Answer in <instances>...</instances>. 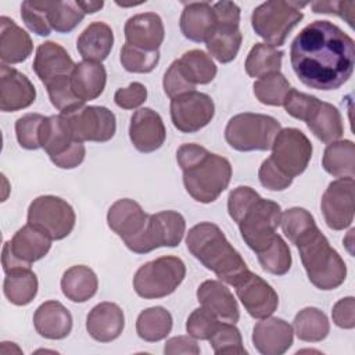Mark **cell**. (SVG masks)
I'll return each mask as SVG.
<instances>
[{
  "instance_id": "cell-1",
  "label": "cell",
  "mask_w": 355,
  "mask_h": 355,
  "mask_svg": "<svg viewBox=\"0 0 355 355\" xmlns=\"http://www.w3.org/2000/svg\"><path fill=\"white\" fill-rule=\"evenodd\" d=\"M290 62L297 78L311 89L336 90L352 75L354 39L330 21H313L294 37Z\"/></svg>"
},
{
  "instance_id": "cell-2",
  "label": "cell",
  "mask_w": 355,
  "mask_h": 355,
  "mask_svg": "<svg viewBox=\"0 0 355 355\" xmlns=\"http://www.w3.org/2000/svg\"><path fill=\"white\" fill-rule=\"evenodd\" d=\"M176 161L183 171L186 191L201 204L214 202L230 183L229 159L209 153L200 144H182L176 151Z\"/></svg>"
},
{
  "instance_id": "cell-3",
  "label": "cell",
  "mask_w": 355,
  "mask_h": 355,
  "mask_svg": "<svg viewBox=\"0 0 355 355\" xmlns=\"http://www.w3.org/2000/svg\"><path fill=\"white\" fill-rule=\"evenodd\" d=\"M187 250L222 282L236 286L250 270L220 227L211 222L194 225L186 237Z\"/></svg>"
},
{
  "instance_id": "cell-4",
  "label": "cell",
  "mask_w": 355,
  "mask_h": 355,
  "mask_svg": "<svg viewBox=\"0 0 355 355\" xmlns=\"http://www.w3.org/2000/svg\"><path fill=\"white\" fill-rule=\"evenodd\" d=\"M293 244L298 248L308 279L316 288L327 291L344 283L347 277L345 262L315 222L301 232Z\"/></svg>"
},
{
  "instance_id": "cell-5",
  "label": "cell",
  "mask_w": 355,
  "mask_h": 355,
  "mask_svg": "<svg viewBox=\"0 0 355 355\" xmlns=\"http://www.w3.org/2000/svg\"><path fill=\"white\" fill-rule=\"evenodd\" d=\"M308 3L273 0L254 8L251 25L255 33L273 47L283 46L290 32L304 18L302 8Z\"/></svg>"
},
{
  "instance_id": "cell-6",
  "label": "cell",
  "mask_w": 355,
  "mask_h": 355,
  "mask_svg": "<svg viewBox=\"0 0 355 355\" xmlns=\"http://www.w3.org/2000/svg\"><path fill=\"white\" fill-rule=\"evenodd\" d=\"M280 129V122L270 115L243 112L229 119L225 139L237 151H266Z\"/></svg>"
},
{
  "instance_id": "cell-7",
  "label": "cell",
  "mask_w": 355,
  "mask_h": 355,
  "mask_svg": "<svg viewBox=\"0 0 355 355\" xmlns=\"http://www.w3.org/2000/svg\"><path fill=\"white\" fill-rule=\"evenodd\" d=\"M186 276L184 262L173 255L159 257L141 265L133 277L136 294L146 300L172 294Z\"/></svg>"
},
{
  "instance_id": "cell-8",
  "label": "cell",
  "mask_w": 355,
  "mask_h": 355,
  "mask_svg": "<svg viewBox=\"0 0 355 355\" xmlns=\"http://www.w3.org/2000/svg\"><path fill=\"white\" fill-rule=\"evenodd\" d=\"M42 148L61 169H73L85 159V146L78 141L64 114L46 116L42 128Z\"/></svg>"
},
{
  "instance_id": "cell-9",
  "label": "cell",
  "mask_w": 355,
  "mask_h": 355,
  "mask_svg": "<svg viewBox=\"0 0 355 355\" xmlns=\"http://www.w3.org/2000/svg\"><path fill=\"white\" fill-rule=\"evenodd\" d=\"M280 205L259 196L241 215L237 226L245 244L258 254L277 236L276 229L280 225Z\"/></svg>"
},
{
  "instance_id": "cell-10",
  "label": "cell",
  "mask_w": 355,
  "mask_h": 355,
  "mask_svg": "<svg viewBox=\"0 0 355 355\" xmlns=\"http://www.w3.org/2000/svg\"><path fill=\"white\" fill-rule=\"evenodd\" d=\"M216 14V29L205 43L209 54L222 64L233 61L241 47L240 7L233 1H218L212 4Z\"/></svg>"
},
{
  "instance_id": "cell-11",
  "label": "cell",
  "mask_w": 355,
  "mask_h": 355,
  "mask_svg": "<svg viewBox=\"0 0 355 355\" xmlns=\"http://www.w3.org/2000/svg\"><path fill=\"white\" fill-rule=\"evenodd\" d=\"M76 215L69 202L57 196H39L28 208V223L35 225L50 236L62 240L73 230Z\"/></svg>"
},
{
  "instance_id": "cell-12",
  "label": "cell",
  "mask_w": 355,
  "mask_h": 355,
  "mask_svg": "<svg viewBox=\"0 0 355 355\" xmlns=\"http://www.w3.org/2000/svg\"><path fill=\"white\" fill-rule=\"evenodd\" d=\"M51 248V239L42 229L26 223L18 229L10 241L3 245L1 263L7 272L17 266H31L42 259Z\"/></svg>"
},
{
  "instance_id": "cell-13",
  "label": "cell",
  "mask_w": 355,
  "mask_h": 355,
  "mask_svg": "<svg viewBox=\"0 0 355 355\" xmlns=\"http://www.w3.org/2000/svg\"><path fill=\"white\" fill-rule=\"evenodd\" d=\"M270 148V161L293 179L306 169L312 157L309 139L297 128L280 129Z\"/></svg>"
},
{
  "instance_id": "cell-14",
  "label": "cell",
  "mask_w": 355,
  "mask_h": 355,
  "mask_svg": "<svg viewBox=\"0 0 355 355\" xmlns=\"http://www.w3.org/2000/svg\"><path fill=\"white\" fill-rule=\"evenodd\" d=\"M148 219L150 215L143 211L141 205L130 198H121L115 201L107 212V223L110 229L122 239L130 251L136 254H141Z\"/></svg>"
},
{
  "instance_id": "cell-15",
  "label": "cell",
  "mask_w": 355,
  "mask_h": 355,
  "mask_svg": "<svg viewBox=\"0 0 355 355\" xmlns=\"http://www.w3.org/2000/svg\"><path fill=\"white\" fill-rule=\"evenodd\" d=\"M64 115L68 119L73 137L80 143H104L111 140L116 132L115 114L107 107L82 105L80 108Z\"/></svg>"
},
{
  "instance_id": "cell-16",
  "label": "cell",
  "mask_w": 355,
  "mask_h": 355,
  "mask_svg": "<svg viewBox=\"0 0 355 355\" xmlns=\"http://www.w3.org/2000/svg\"><path fill=\"white\" fill-rule=\"evenodd\" d=\"M215 115L214 100L201 92H189L171 100V119L183 133H196L205 128Z\"/></svg>"
},
{
  "instance_id": "cell-17",
  "label": "cell",
  "mask_w": 355,
  "mask_h": 355,
  "mask_svg": "<svg viewBox=\"0 0 355 355\" xmlns=\"http://www.w3.org/2000/svg\"><path fill=\"white\" fill-rule=\"evenodd\" d=\"M326 225L333 230H344L354 220V178L333 180L320 200Z\"/></svg>"
},
{
  "instance_id": "cell-18",
  "label": "cell",
  "mask_w": 355,
  "mask_h": 355,
  "mask_svg": "<svg viewBox=\"0 0 355 355\" xmlns=\"http://www.w3.org/2000/svg\"><path fill=\"white\" fill-rule=\"evenodd\" d=\"M236 294L254 319L270 316L279 306V295L261 276L248 272L236 286Z\"/></svg>"
},
{
  "instance_id": "cell-19",
  "label": "cell",
  "mask_w": 355,
  "mask_h": 355,
  "mask_svg": "<svg viewBox=\"0 0 355 355\" xmlns=\"http://www.w3.org/2000/svg\"><path fill=\"white\" fill-rule=\"evenodd\" d=\"M186 232V220L176 211H161L150 215L143 239L141 254L159 247H176Z\"/></svg>"
},
{
  "instance_id": "cell-20",
  "label": "cell",
  "mask_w": 355,
  "mask_h": 355,
  "mask_svg": "<svg viewBox=\"0 0 355 355\" xmlns=\"http://www.w3.org/2000/svg\"><path fill=\"white\" fill-rule=\"evenodd\" d=\"M36 98V89L29 78L18 69L1 64L0 67V110L15 112L28 108Z\"/></svg>"
},
{
  "instance_id": "cell-21",
  "label": "cell",
  "mask_w": 355,
  "mask_h": 355,
  "mask_svg": "<svg viewBox=\"0 0 355 355\" xmlns=\"http://www.w3.org/2000/svg\"><path fill=\"white\" fill-rule=\"evenodd\" d=\"M129 137L133 147L140 153L158 150L166 137V129L161 115L146 107L137 110L130 118Z\"/></svg>"
},
{
  "instance_id": "cell-22",
  "label": "cell",
  "mask_w": 355,
  "mask_h": 355,
  "mask_svg": "<svg viewBox=\"0 0 355 355\" xmlns=\"http://www.w3.org/2000/svg\"><path fill=\"white\" fill-rule=\"evenodd\" d=\"M294 340L293 326L280 318H263L252 329V344L262 355H282Z\"/></svg>"
},
{
  "instance_id": "cell-23",
  "label": "cell",
  "mask_w": 355,
  "mask_h": 355,
  "mask_svg": "<svg viewBox=\"0 0 355 355\" xmlns=\"http://www.w3.org/2000/svg\"><path fill=\"white\" fill-rule=\"evenodd\" d=\"M126 43L146 51H155L164 42L162 19L155 12H141L130 17L123 28Z\"/></svg>"
},
{
  "instance_id": "cell-24",
  "label": "cell",
  "mask_w": 355,
  "mask_h": 355,
  "mask_svg": "<svg viewBox=\"0 0 355 355\" xmlns=\"http://www.w3.org/2000/svg\"><path fill=\"white\" fill-rule=\"evenodd\" d=\"M125 327V315L114 302H100L92 308L86 319L89 336L98 343H110L121 336Z\"/></svg>"
},
{
  "instance_id": "cell-25",
  "label": "cell",
  "mask_w": 355,
  "mask_h": 355,
  "mask_svg": "<svg viewBox=\"0 0 355 355\" xmlns=\"http://www.w3.org/2000/svg\"><path fill=\"white\" fill-rule=\"evenodd\" d=\"M216 14L207 1L186 3L180 15V31L196 43H207L216 29Z\"/></svg>"
},
{
  "instance_id": "cell-26",
  "label": "cell",
  "mask_w": 355,
  "mask_h": 355,
  "mask_svg": "<svg viewBox=\"0 0 355 355\" xmlns=\"http://www.w3.org/2000/svg\"><path fill=\"white\" fill-rule=\"evenodd\" d=\"M32 67L40 82L46 85L54 78L71 75L75 62L61 44L44 42L36 49Z\"/></svg>"
},
{
  "instance_id": "cell-27",
  "label": "cell",
  "mask_w": 355,
  "mask_h": 355,
  "mask_svg": "<svg viewBox=\"0 0 355 355\" xmlns=\"http://www.w3.org/2000/svg\"><path fill=\"white\" fill-rule=\"evenodd\" d=\"M197 300L205 309L218 319L236 323L240 319V309L232 291L219 280H205L197 288Z\"/></svg>"
},
{
  "instance_id": "cell-28",
  "label": "cell",
  "mask_w": 355,
  "mask_h": 355,
  "mask_svg": "<svg viewBox=\"0 0 355 355\" xmlns=\"http://www.w3.org/2000/svg\"><path fill=\"white\" fill-rule=\"evenodd\" d=\"M33 326L44 338L62 340L72 330V315L61 302L46 301L35 311Z\"/></svg>"
},
{
  "instance_id": "cell-29",
  "label": "cell",
  "mask_w": 355,
  "mask_h": 355,
  "mask_svg": "<svg viewBox=\"0 0 355 355\" xmlns=\"http://www.w3.org/2000/svg\"><path fill=\"white\" fill-rule=\"evenodd\" d=\"M33 50L31 36L11 18L0 17V58L3 64L25 61Z\"/></svg>"
},
{
  "instance_id": "cell-30",
  "label": "cell",
  "mask_w": 355,
  "mask_h": 355,
  "mask_svg": "<svg viewBox=\"0 0 355 355\" xmlns=\"http://www.w3.org/2000/svg\"><path fill=\"white\" fill-rule=\"evenodd\" d=\"M71 86L83 103L100 97L107 83V71L101 62L80 61L75 64L71 75Z\"/></svg>"
},
{
  "instance_id": "cell-31",
  "label": "cell",
  "mask_w": 355,
  "mask_h": 355,
  "mask_svg": "<svg viewBox=\"0 0 355 355\" xmlns=\"http://www.w3.org/2000/svg\"><path fill=\"white\" fill-rule=\"evenodd\" d=\"M114 46V32L105 22H92L79 35L76 49L85 61L101 62L104 61Z\"/></svg>"
},
{
  "instance_id": "cell-32",
  "label": "cell",
  "mask_w": 355,
  "mask_h": 355,
  "mask_svg": "<svg viewBox=\"0 0 355 355\" xmlns=\"http://www.w3.org/2000/svg\"><path fill=\"white\" fill-rule=\"evenodd\" d=\"M6 273L3 291L7 300L18 306L28 305L37 294L39 282L31 266H17Z\"/></svg>"
},
{
  "instance_id": "cell-33",
  "label": "cell",
  "mask_w": 355,
  "mask_h": 355,
  "mask_svg": "<svg viewBox=\"0 0 355 355\" xmlns=\"http://www.w3.org/2000/svg\"><path fill=\"white\" fill-rule=\"evenodd\" d=\"M98 288V279L93 269L75 265L67 269L61 277V291L72 302H86Z\"/></svg>"
},
{
  "instance_id": "cell-34",
  "label": "cell",
  "mask_w": 355,
  "mask_h": 355,
  "mask_svg": "<svg viewBox=\"0 0 355 355\" xmlns=\"http://www.w3.org/2000/svg\"><path fill=\"white\" fill-rule=\"evenodd\" d=\"M308 129L323 143L340 140L344 133V125L340 111L330 103L320 101L319 107L305 122Z\"/></svg>"
},
{
  "instance_id": "cell-35",
  "label": "cell",
  "mask_w": 355,
  "mask_h": 355,
  "mask_svg": "<svg viewBox=\"0 0 355 355\" xmlns=\"http://www.w3.org/2000/svg\"><path fill=\"white\" fill-rule=\"evenodd\" d=\"M323 169L334 178H354L355 175V144L351 140H336L329 143L322 158Z\"/></svg>"
},
{
  "instance_id": "cell-36",
  "label": "cell",
  "mask_w": 355,
  "mask_h": 355,
  "mask_svg": "<svg viewBox=\"0 0 355 355\" xmlns=\"http://www.w3.org/2000/svg\"><path fill=\"white\" fill-rule=\"evenodd\" d=\"M173 324L172 315L164 306H151L141 311L136 320L137 336L147 343H157L171 333Z\"/></svg>"
},
{
  "instance_id": "cell-37",
  "label": "cell",
  "mask_w": 355,
  "mask_h": 355,
  "mask_svg": "<svg viewBox=\"0 0 355 355\" xmlns=\"http://www.w3.org/2000/svg\"><path fill=\"white\" fill-rule=\"evenodd\" d=\"M294 333L301 341L319 343L330 331V323L324 312L315 306L301 309L294 318Z\"/></svg>"
},
{
  "instance_id": "cell-38",
  "label": "cell",
  "mask_w": 355,
  "mask_h": 355,
  "mask_svg": "<svg viewBox=\"0 0 355 355\" xmlns=\"http://www.w3.org/2000/svg\"><path fill=\"white\" fill-rule=\"evenodd\" d=\"M284 53L266 43H255L245 60V72L251 78H262L272 72H280Z\"/></svg>"
},
{
  "instance_id": "cell-39",
  "label": "cell",
  "mask_w": 355,
  "mask_h": 355,
  "mask_svg": "<svg viewBox=\"0 0 355 355\" xmlns=\"http://www.w3.org/2000/svg\"><path fill=\"white\" fill-rule=\"evenodd\" d=\"M51 29L58 33L73 31L85 18V12L76 1H44Z\"/></svg>"
},
{
  "instance_id": "cell-40",
  "label": "cell",
  "mask_w": 355,
  "mask_h": 355,
  "mask_svg": "<svg viewBox=\"0 0 355 355\" xmlns=\"http://www.w3.org/2000/svg\"><path fill=\"white\" fill-rule=\"evenodd\" d=\"M252 89L259 103L265 105L279 107L283 105V101L291 86L283 73L272 72L255 80Z\"/></svg>"
},
{
  "instance_id": "cell-41",
  "label": "cell",
  "mask_w": 355,
  "mask_h": 355,
  "mask_svg": "<svg viewBox=\"0 0 355 355\" xmlns=\"http://www.w3.org/2000/svg\"><path fill=\"white\" fill-rule=\"evenodd\" d=\"M179 60L184 72L194 85H207L216 76L218 69L215 62L211 55L202 50H189Z\"/></svg>"
},
{
  "instance_id": "cell-42",
  "label": "cell",
  "mask_w": 355,
  "mask_h": 355,
  "mask_svg": "<svg viewBox=\"0 0 355 355\" xmlns=\"http://www.w3.org/2000/svg\"><path fill=\"white\" fill-rule=\"evenodd\" d=\"M262 269L270 275L283 276L291 268V251L282 236H276L273 241L261 252L257 254Z\"/></svg>"
},
{
  "instance_id": "cell-43",
  "label": "cell",
  "mask_w": 355,
  "mask_h": 355,
  "mask_svg": "<svg viewBox=\"0 0 355 355\" xmlns=\"http://www.w3.org/2000/svg\"><path fill=\"white\" fill-rule=\"evenodd\" d=\"M44 86L47 89V94L53 107L57 108L61 114H69L85 105V103L75 96L71 86L69 75L54 78Z\"/></svg>"
},
{
  "instance_id": "cell-44",
  "label": "cell",
  "mask_w": 355,
  "mask_h": 355,
  "mask_svg": "<svg viewBox=\"0 0 355 355\" xmlns=\"http://www.w3.org/2000/svg\"><path fill=\"white\" fill-rule=\"evenodd\" d=\"M209 344L216 355H244L247 354L240 330L234 323H219L209 337Z\"/></svg>"
},
{
  "instance_id": "cell-45",
  "label": "cell",
  "mask_w": 355,
  "mask_h": 355,
  "mask_svg": "<svg viewBox=\"0 0 355 355\" xmlns=\"http://www.w3.org/2000/svg\"><path fill=\"white\" fill-rule=\"evenodd\" d=\"M121 64L128 72L133 73H148L159 61V50L146 51L125 43L121 49Z\"/></svg>"
},
{
  "instance_id": "cell-46",
  "label": "cell",
  "mask_w": 355,
  "mask_h": 355,
  "mask_svg": "<svg viewBox=\"0 0 355 355\" xmlns=\"http://www.w3.org/2000/svg\"><path fill=\"white\" fill-rule=\"evenodd\" d=\"M44 119L46 116L42 114H26L17 119L15 135L22 148H42V128Z\"/></svg>"
},
{
  "instance_id": "cell-47",
  "label": "cell",
  "mask_w": 355,
  "mask_h": 355,
  "mask_svg": "<svg viewBox=\"0 0 355 355\" xmlns=\"http://www.w3.org/2000/svg\"><path fill=\"white\" fill-rule=\"evenodd\" d=\"M320 100L315 96L298 92L297 89L291 87L283 101V107L288 115L295 119L306 122L309 116L315 112L319 107Z\"/></svg>"
},
{
  "instance_id": "cell-48",
  "label": "cell",
  "mask_w": 355,
  "mask_h": 355,
  "mask_svg": "<svg viewBox=\"0 0 355 355\" xmlns=\"http://www.w3.org/2000/svg\"><path fill=\"white\" fill-rule=\"evenodd\" d=\"M218 316L204 306L194 309L186 322V330L189 336L197 340H209L214 331L219 326Z\"/></svg>"
},
{
  "instance_id": "cell-49",
  "label": "cell",
  "mask_w": 355,
  "mask_h": 355,
  "mask_svg": "<svg viewBox=\"0 0 355 355\" xmlns=\"http://www.w3.org/2000/svg\"><path fill=\"white\" fill-rule=\"evenodd\" d=\"M21 18L29 31L39 36H49L51 26L49 24L44 1L26 0L21 4Z\"/></svg>"
},
{
  "instance_id": "cell-50",
  "label": "cell",
  "mask_w": 355,
  "mask_h": 355,
  "mask_svg": "<svg viewBox=\"0 0 355 355\" xmlns=\"http://www.w3.org/2000/svg\"><path fill=\"white\" fill-rule=\"evenodd\" d=\"M162 86H164L165 94L171 98H175L180 94L196 90V85L190 80V78L184 72V69L180 64V60H175L169 65V68L166 69V72L164 75Z\"/></svg>"
},
{
  "instance_id": "cell-51",
  "label": "cell",
  "mask_w": 355,
  "mask_h": 355,
  "mask_svg": "<svg viewBox=\"0 0 355 355\" xmlns=\"http://www.w3.org/2000/svg\"><path fill=\"white\" fill-rule=\"evenodd\" d=\"M313 222V216L305 208L300 207H293L284 211L280 218L282 230L284 236L290 240V243H293V240Z\"/></svg>"
},
{
  "instance_id": "cell-52",
  "label": "cell",
  "mask_w": 355,
  "mask_h": 355,
  "mask_svg": "<svg viewBox=\"0 0 355 355\" xmlns=\"http://www.w3.org/2000/svg\"><path fill=\"white\" fill-rule=\"evenodd\" d=\"M259 197V194L250 186H239L233 189L227 197L229 216L237 223L248 207Z\"/></svg>"
},
{
  "instance_id": "cell-53",
  "label": "cell",
  "mask_w": 355,
  "mask_h": 355,
  "mask_svg": "<svg viewBox=\"0 0 355 355\" xmlns=\"http://www.w3.org/2000/svg\"><path fill=\"white\" fill-rule=\"evenodd\" d=\"M258 178L261 184L272 191H282L286 190L291 183L293 178L287 176L284 172H282L272 161L270 158H266L258 171Z\"/></svg>"
},
{
  "instance_id": "cell-54",
  "label": "cell",
  "mask_w": 355,
  "mask_h": 355,
  "mask_svg": "<svg viewBox=\"0 0 355 355\" xmlns=\"http://www.w3.org/2000/svg\"><path fill=\"white\" fill-rule=\"evenodd\" d=\"M147 98V89L140 82H132L128 87H121L114 94V101L123 110L140 107Z\"/></svg>"
},
{
  "instance_id": "cell-55",
  "label": "cell",
  "mask_w": 355,
  "mask_h": 355,
  "mask_svg": "<svg viewBox=\"0 0 355 355\" xmlns=\"http://www.w3.org/2000/svg\"><path fill=\"white\" fill-rule=\"evenodd\" d=\"M311 7L316 14H336L340 18L345 19L351 28H354V1H313L311 3Z\"/></svg>"
},
{
  "instance_id": "cell-56",
  "label": "cell",
  "mask_w": 355,
  "mask_h": 355,
  "mask_svg": "<svg viewBox=\"0 0 355 355\" xmlns=\"http://www.w3.org/2000/svg\"><path fill=\"white\" fill-rule=\"evenodd\" d=\"M331 318L336 326L340 329L351 330L355 327V298L354 297H345L338 300L333 309H331Z\"/></svg>"
},
{
  "instance_id": "cell-57",
  "label": "cell",
  "mask_w": 355,
  "mask_h": 355,
  "mask_svg": "<svg viewBox=\"0 0 355 355\" xmlns=\"http://www.w3.org/2000/svg\"><path fill=\"white\" fill-rule=\"evenodd\" d=\"M164 352L166 355H176V354H189V355H198L201 352L196 340L191 336H176L166 340Z\"/></svg>"
},
{
  "instance_id": "cell-58",
  "label": "cell",
  "mask_w": 355,
  "mask_h": 355,
  "mask_svg": "<svg viewBox=\"0 0 355 355\" xmlns=\"http://www.w3.org/2000/svg\"><path fill=\"white\" fill-rule=\"evenodd\" d=\"M76 4L85 14H93L103 8V1H87V0H76Z\"/></svg>"
}]
</instances>
